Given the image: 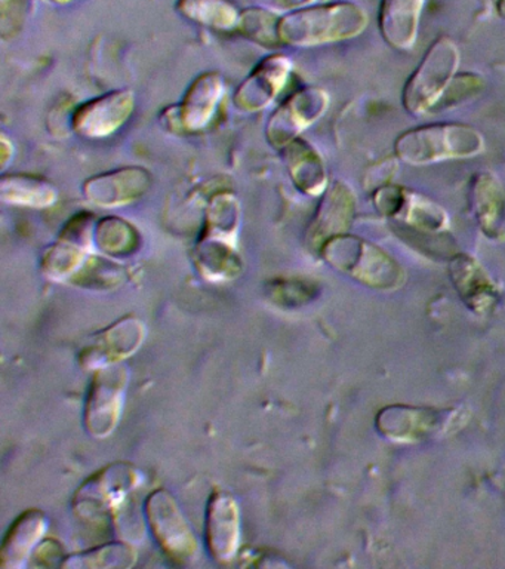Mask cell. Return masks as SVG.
I'll use <instances>...</instances> for the list:
<instances>
[{
  "label": "cell",
  "mask_w": 505,
  "mask_h": 569,
  "mask_svg": "<svg viewBox=\"0 0 505 569\" xmlns=\"http://www.w3.org/2000/svg\"><path fill=\"white\" fill-rule=\"evenodd\" d=\"M137 551L122 542H112L73 555L65 560V568H130L135 563Z\"/></svg>",
  "instance_id": "cell-30"
},
{
  "label": "cell",
  "mask_w": 505,
  "mask_h": 569,
  "mask_svg": "<svg viewBox=\"0 0 505 569\" xmlns=\"http://www.w3.org/2000/svg\"><path fill=\"white\" fill-rule=\"evenodd\" d=\"M205 538L206 549L216 562L229 563L236 558L241 541V511L230 493H212L206 507Z\"/></svg>",
  "instance_id": "cell-15"
},
{
  "label": "cell",
  "mask_w": 505,
  "mask_h": 569,
  "mask_svg": "<svg viewBox=\"0 0 505 569\" xmlns=\"http://www.w3.org/2000/svg\"><path fill=\"white\" fill-rule=\"evenodd\" d=\"M459 48L447 36L434 40L420 66L403 88L402 102L407 113L421 116L433 111L459 66Z\"/></svg>",
  "instance_id": "cell-4"
},
{
  "label": "cell",
  "mask_w": 505,
  "mask_h": 569,
  "mask_svg": "<svg viewBox=\"0 0 505 569\" xmlns=\"http://www.w3.org/2000/svg\"><path fill=\"white\" fill-rule=\"evenodd\" d=\"M330 97L317 87H304L291 93L270 116L265 137L274 149L282 150L301 132L316 123L325 114Z\"/></svg>",
  "instance_id": "cell-9"
},
{
  "label": "cell",
  "mask_w": 505,
  "mask_h": 569,
  "mask_svg": "<svg viewBox=\"0 0 505 569\" xmlns=\"http://www.w3.org/2000/svg\"><path fill=\"white\" fill-rule=\"evenodd\" d=\"M367 24L370 16L365 8L350 0H336L283 13L279 36L283 47L316 48L357 38Z\"/></svg>",
  "instance_id": "cell-1"
},
{
  "label": "cell",
  "mask_w": 505,
  "mask_h": 569,
  "mask_svg": "<svg viewBox=\"0 0 505 569\" xmlns=\"http://www.w3.org/2000/svg\"><path fill=\"white\" fill-rule=\"evenodd\" d=\"M269 296L285 307L305 305L316 296V283L303 279H279L270 284Z\"/></svg>",
  "instance_id": "cell-31"
},
{
  "label": "cell",
  "mask_w": 505,
  "mask_h": 569,
  "mask_svg": "<svg viewBox=\"0 0 505 569\" xmlns=\"http://www.w3.org/2000/svg\"><path fill=\"white\" fill-rule=\"evenodd\" d=\"M316 2L317 0H273V3H276L279 8L283 9V11L286 12L296 11V9L312 7V4Z\"/></svg>",
  "instance_id": "cell-36"
},
{
  "label": "cell",
  "mask_w": 505,
  "mask_h": 569,
  "mask_svg": "<svg viewBox=\"0 0 505 569\" xmlns=\"http://www.w3.org/2000/svg\"><path fill=\"white\" fill-rule=\"evenodd\" d=\"M425 0H381L378 29L390 47L410 51L418 38Z\"/></svg>",
  "instance_id": "cell-19"
},
{
  "label": "cell",
  "mask_w": 505,
  "mask_h": 569,
  "mask_svg": "<svg viewBox=\"0 0 505 569\" xmlns=\"http://www.w3.org/2000/svg\"><path fill=\"white\" fill-rule=\"evenodd\" d=\"M135 96L118 89L83 102L72 114V129L88 140H101L118 132L134 114Z\"/></svg>",
  "instance_id": "cell-11"
},
{
  "label": "cell",
  "mask_w": 505,
  "mask_h": 569,
  "mask_svg": "<svg viewBox=\"0 0 505 569\" xmlns=\"http://www.w3.org/2000/svg\"><path fill=\"white\" fill-rule=\"evenodd\" d=\"M47 528V518L41 510L30 509L20 515L3 538L2 549H0V568H23Z\"/></svg>",
  "instance_id": "cell-21"
},
{
  "label": "cell",
  "mask_w": 505,
  "mask_h": 569,
  "mask_svg": "<svg viewBox=\"0 0 505 569\" xmlns=\"http://www.w3.org/2000/svg\"><path fill=\"white\" fill-rule=\"evenodd\" d=\"M393 220L411 227L418 233H443L450 226V216L445 208L428 199L427 196L410 189H403L401 204Z\"/></svg>",
  "instance_id": "cell-23"
},
{
  "label": "cell",
  "mask_w": 505,
  "mask_h": 569,
  "mask_svg": "<svg viewBox=\"0 0 505 569\" xmlns=\"http://www.w3.org/2000/svg\"><path fill=\"white\" fill-rule=\"evenodd\" d=\"M176 12L206 29L236 31L241 9L233 0H176Z\"/></svg>",
  "instance_id": "cell-25"
},
{
  "label": "cell",
  "mask_w": 505,
  "mask_h": 569,
  "mask_svg": "<svg viewBox=\"0 0 505 569\" xmlns=\"http://www.w3.org/2000/svg\"><path fill=\"white\" fill-rule=\"evenodd\" d=\"M450 276L455 291L468 309L485 315L495 309L501 297L498 283L468 253H455L450 261Z\"/></svg>",
  "instance_id": "cell-17"
},
{
  "label": "cell",
  "mask_w": 505,
  "mask_h": 569,
  "mask_svg": "<svg viewBox=\"0 0 505 569\" xmlns=\"http://www.w3.org/2000/svg\"><path fill=\"white\" fill-rule=\"evenodd\" d=\"M469 207L478 227L489 239L505 236V193L495 173H474L469 182Z\"/></svg>",
  "instance_id": "cell-18"
},
{
  "label": "cell",
  "mask_w": 505,
  "mask_h": 569,
  "mask_svg": "<svg viewBox=\"0 0 505 569\" xmlns=\"http://www.w3.org/2000/svg\"><path fill=\"white\" fill-rule=\"evenodd\" d=\"M127 386L128 371L121 363L97 369L85 403L88 433L103 439L117 429L125 402Z\"/></svg>",
  "instance_id": "cell-8"
},
{
  "label": "cell",
  "mask_w": 505,
  "mask_h": 569,
  "mask_svg": "<svg viewBox=\"0 0 505 569\" xmlns=\"http://www.w3.org/2000/svg\"><path fill=\"white\" fill-rule=\"evenodd\" d=\"M153 186V176L143 167H122L88 178L82 193L99 208L113 209L139 202Z\"/></svg>",
  "instance_id": "cell-12"
},
{
  "label": "cell",
  "mask_w": 505,
  "mask_h": 569,
  "mask_svg": "<svg viewBox=\"0 0 505 569\" xmlns=\"http://www.w3.org/2000/svg\"><path fill=\"white\" fill-rule=\"evenodd\" d=\"M30 0H0V33L12 39L23 30Z\"/></svg>",
  "instance_id": "cell-34"
},
{
  "label": "cell",
  "mask_w": 505,
  "mask_h": 569,
  "mask_svg": "<svg viewBox=\"0 0 505 569\" xmlns=\"http://www.w3.org/2000/svg\"><path fill=\"white\" fill-rule=\"evenodd\" d=\"M356 216V194L347 182L335 180L323 191L307 234L309 248L321 251L323 244L335 236L349 233Z\"/></svg>",
  "instance_id": "cell-13"
},
{
  "label": "cell",
  "mask_w": 505,
  "mask_h": 569,
  "mask_svg": "<svg viewBox=\"0 0 505 569\" xmlns=\"http://www.w3.org/2000/svg\"><path fill=\"white\" fill-rule=\"evenodd\" d=\"M223 76L206 71L190 83L181 104L165 110L166 128L174 132H201L214 119L223 100Z\"/></svg>",
  "instance_id": "cell-10"
},
{
  "label": "cell",
  "mask_w": 505,
  "mask_h": 569,
  "mask_svg": "<svg viewBox=\"0 0 505 569\" xmlns=\"http://www.w3.org/2000/svg\"><path fill=\"white\" fill-rule=\"evenodd\" d=\"M483 87H485V80H483L482 76L476 73L455 74V78L452 79L450 87L446 88L445 93H443L433 110H450L452 107L458 106L472 97H476L478 92H482Z\"/></svg>",
  "instance_id": "cell-32"
},
{
  "label": "cell",
  "mask_w": 505,
  "mask_h": 569,
  "mask_svg": "<svg viewBox=\"0 0 505 569\" xmlns=\"http://www.w3.org/2000/svg\"><path fill=\"white\" fill-rule=\"evenodd\" d=\"M495 9L498 16L505 20V0H498V3L495 4Z\"/></svg>",
  "instance_id": "cell-38"
},
{
  "label": "cell",
  "mask_w": 505,
  "mask_h": 569,
  "mask_svg": "<svg viewBox=\"0 0 505 569\" xmlns=\"http://www.w3.org/2000/svg\"><path fill=\"white\" fill-rule=\"evenodd\" d=\"M467 413L456 408L390 405L376 413L375 426L384 438L396 442H423L461 429Z\"/></svg>",
  "instance_id": "cell-5"
},
{
  "label": "cell",
  "mask_w": 505,
  "mask_h": 569,
  "mask_svg": "<svg viewBox=\"0 0 505 569\" xmlns=\"http://www.w3.org/2000/svg\"><path fill=\"white\" fill-rule=\"evenodd\" d=\"M336 271L378 291H393L405 282V270L383 248L353 234H340L327 240L319 251Z\"/></svg>",
  "instance_id": "cell-2"
},
{
  "label": "cell",
  "mask_w": 505,
  "mask_h": 569,
  "mask_svg": "<svg viewBox=\"0 0 505 569\" xmlns=\"http://www.w3.org/2000/svg\"><path fill=\"white\" fill-rule=\"evenodd\" d=\"M51 2L57 4H68L70 2H73V0H51Z\"/></svg>",
  "instance_id": "cell-39"
},
{
  "label": "cell",
  "mask_w": 505,
  "mask_h": 569,
  "mask_svg": "<svg viewBox=\"0 0 505 569\" xmlns=\"http://www.w3.org/2000/svg\"><path fill=\"white\" fill-rule=\"evenodd\" d=\"M396 171L397 164L396 162H393V160H385V162L376 164V167L371 169V176H367L366 178L367 181L375 178V180L367 186V189H372V187H374V190H376L381 186L388 184V180H392V177Z\"/></svg>",
  "instance_id": "cell-35"
},
{
  "label": "cell",
  "mask_w": 505,
  "mask_h": 569,
  "mask_svg": "<svg viewBox=\"0 0 505 569\" xmlns=\"http://www.w3.org/2000/svg\"><path fill=\"white\" fill-rule=\"evenodd\" d=\"M0 199L3 203L34 209H46L55 204L59 190L46 178L29 173H10L0 181Z\"/></svg>",
  "instance_id": "cell-22"
},
{
  "label": "cell",
  "mask_w": 505,
  "mask_h": 569,
  "mask_svg": "<svg viewBox=\"0 0 505 569\" xmlns=\"http://www.w3.org/2000/svg\"><path fill=\"white\" fill-rule=\"evenodd\" d=\"M281 18V13L261 7L243 9L236 33L263 48H281L283 47L279 36Z\"/></svg>",
  "instance_id": "cell-29"
},
{
  "label": "cell",
  "mask_w": 505,
  "mask_h": 569,
  "mask_svg": "<svg viewBox=\"0 0 505 569\" xmlns=\"http://www.w3.org/2000/svg\"><path fill=\"white\" fill-rule=\"evenodd\" d=\"M282 151L287 173L296 189L307 196H322L330 180L321 153L300 137L283 147Z\"/></svg>",
  "instance_id": "cell-20"
},
{
  "label": "cell",
  "mask_w": 505,
  "mask_h": 569,
  "mask_svg": "<svg viewBox=\"0 0 505 569\" xmlns=\"http://www.w3.org/2000/svg\"><path fill=\"white\" fill-rule=\"evenodd\" d=\"M485 151V138L465 123H428L403 132L394 142L402 162L425 167L443 160L474 158Z\"/></svg>",
  "instance_id": "cell-3"
},
{
  "label": "cell",
  "mask_w": 505,
  "mask_h": 569,
  "mask_svg": "<svg viewBox=\"0 0 505 569\" xmlns=\"http://www.w3.org/2000/svg\"><path fill=\"white\" fill-rule=\"evenodd\" d=\"M239 224H241V203L236 194L232 191H219L208 203L201 238L236 243Z\"/></svg>",
  "instance_id": "cell-27"
},
{
  "label": "cell",
  "mask_w": 505,
  "mask_h": 569,
  "mask_svg": "<svg viewBox=\"0 0 505 569\" xmlns=\"http://www.w3.org/2000/svg\"><path fill=\"white\" fill-rule=\"evenodd\" d=\"M145 337L144 323L134 316H127L95 337V341L82 351V365L91 369L121 363L139 350Z\"/></svg>",
  "instance_id": "cell-16"
},
{
  "label": "cell",
  "mask_w": 505,
  "mask_h": 569,
  "mask_svg": "<svg viewBox=\"0 0 505 569\" xmlns=\"http://www.w3.org/2000/svg\"><path fill=\"white\" fill-rule=\"evenodd\" d=\"M123 271L121 267L112 261L100 260V258H88L81 270L73 276L74 282L83 284H119L122 282Z\"/></svg>",
  "instance_id": "cell-33"
},
{
  "label": "cell",
  "mask_w": 505,
  "mask_h": 569,
  "mask_svg": "<svg viewBox=\"0 0 505 569\" xmlns=\"http://www.w3.org/2000/svg\"><path fill=\"white\" fill-rule=\"evenodd\" d=\"M12 156H14V146H12L10 138H8L6 133H2V137H0V158H2V168H7Z\"/></svg>",
  "instance_id": "cell-37"
},
{
  "label": "cell",
  "mask_w": 505,
  "mask_h": 569,
  "mask_svg": "<svg viewBox=\"0 0 505 569\" xmlns=\"http://www.w3.org/2000/svg\"><path fill=\"white\" fill-rule=\"evenodd\" d=\"M140 482L134 466L114 462L92 475L74 493V511L87 522L109 518Z\"/></svg>",
  "instance_id": "cell-7"
},
{
  "label": "cell",
  "mask_w": 505,
  "mask_h": 569,
  "mask_svg": "<svg viewBox=\"0 0 505 569\" xmlns=\"http://www.w3.org/2000/svg\"><path fill=\"white\" fill-rule=\"evenodd\" d=\"M292 67L294 64L285 53L274 52L265 57L234 92L236 109L246 113L267 109L285 88Z\"/></svg>",
  "instance_id": "cell-14"
},
{
  "label": "cell",
  "mask_w": 505,
  "mask_h": 569,
  "mask_svg": "<svg viewBox=\"0 0 505 569\" xmlns=\"http://www.w3.org/2000/svg\"><path fill=\"white\" fill-rule=\"evenodd\" d=\"M144 510L163 553L175 563H192L199 551L198 538L175 498L166 489H158L145 500Z\"/></svg>",
  "instance_id": "cell-6"
},
{
  "label": "cell",
  "mask_w": 505,
  "mask_h": 569,
  "mask_svg": "<svg viewBox=\"0 0 505 569\" xmlns=\"http://www.w3.org/2000/svg\"><path fill=\"white\" fill-rule=\"evenodd\" d=\"M236 243L228 240L201 238L194 249V262L201 274L210 280H229L236 278L242 270Z\"/></svg>",
  "instance_id": "cell-24"
},
{
  "label": "cell",
  "mask_w": 505,
  "mask_h": 569,
  "mask_svg": "<svg viewBox=\"0 0 505 569\" xmlns=\"http://www.w3.org/2000/svg\"><path fill=\"white\" fill-rule=\"evenodd\" d=\"M483 3H486V4H495L498 3V0H482Z\"/></svg>",
  "instance_id": "cell-40"
},
{
  "label": "cell",
  "mask_w": 505,
  "mask_h": 569,
  "mask_svg": "<svg viewBox=\"0 0 505 569\" xmlns=\"http://www.w3.org/2000/svg\"><path fill=\"white\" fill-rule=\"evenodd\" d=\"M92 248L72 236L60 234L42 258V271L52 280L72 279L90 258Z\"/></svg>",
  "instance_id": "cell-26"
},
{
  "label": "cell",
  "mask_w": 505,
  "mask_h": 569,
  "mask_svg": "<svg viewBox=\"0 0 505 569\" xmlns=\"http://www.w3.org/2000/svg\"><path fill=\"white\" fill-rule=\"evenodd\" d=\"M141 238L139 230L130 221L119 217H105L97 221L94 247L105 256L125 258L139 251Z\"/></svg>",
  "instance_id": "cell-28"
}]
</instances>
